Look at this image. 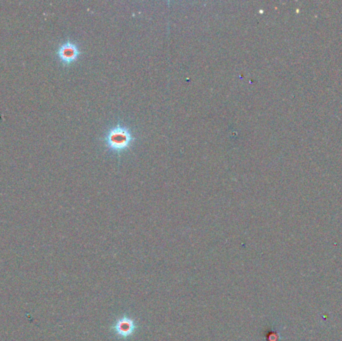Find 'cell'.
<instances>
[{"label": "cell", "mask_w": 342, "mask_h": 341, "mask_svg": "<svg viewBox=\"0 0 342 341\" xmlns=\"http://www.w3.org/2000/svg\"><path fill=\"white\" fill-rule=\"evenodd\" d=\"M133 140L134 137L130 129L120 124L110 128L105 137V143L107 147L115 152L126 150L131 145Z\"/></svg>", "instance_id": "1"}, {"label": "cell", "mask_w": 342, "mask_h": 341, "mask_svg": "<svg viewBox=\"0 0 342 341\" xmlns=\"http://www.w3.org/2000/svg\"><path fill=\"white\" fill-rule=\"evenodd\" d=\"M79 54H80V51L77 46L70 41L65 42L58 49V56L60 60L66 64L74 62L78 58Z\"/></svg>", "instance_id": "2"}]
</instances>
